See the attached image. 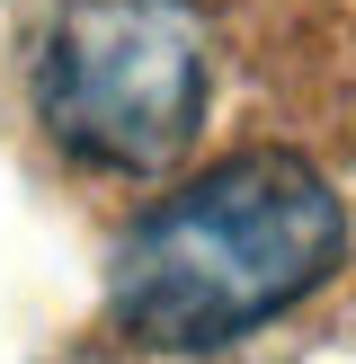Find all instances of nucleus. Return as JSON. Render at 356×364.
Masks as SVG:
<instances>
[{
  "mask_svg": "<svg viewBox=\"0 0 356 364\" xmlns=\"http://www.w3.org/2000/svg\"><path fill=\"white\" fill-rule=\"evenodd\" d=\"M347 258V205L294 151H241L223 169L160 196L116 249L107 311L125 338L169 355H205L267 329L320 294V276Z\"/></svg>",
  "mask_w": 356,
  "mask_h": 364,
  "instance_id": "obj_1",
  "label": "nucleus"
},
{
  "mask_svg": "<svg viewBox=\"0 0 356 364\" xmlns=\"http://www.w3.org/2000/svg\"><path fill=\"white\" fill-rule=\"evenodd\" d=\"M214 98L187 0H63L36 53V116L89 169H169Z\"/></svg>",
  "mask_w": 356,
  "mask_h": 364,
  "instance_id": "obj_2",
  "label": "nucleus"
}]
</instances>
